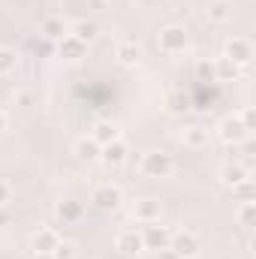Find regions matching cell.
<instances>
[{
  "label": "cell",
  "mask_w": 256,
  "mask_h": 259,
  "mask_svg": "<svg viewBox=\"0 0 256 259\" xmlns=\"http://www.w3.org/2000/svg\"><path fill=\"white\" fill-rule=\"evenodd\" d=\"M6 127H9V118H6V112H3V109H0V136H3V133H6Z\"/></svg>",
  "instance_id": "obj_33"
},
{
  "label": "cell",
  "mask_w": 256,
  "mask_h": 259,
  "mask_svg": "<svg viewBox=\"0 0 256 259\" xmlns=\"http://www.w3.org/2000/svg\"><path fill=\"white\" fill-rule=\"evenodd\" d=\"M52 259H75V247L69 241H61L55 250H52Z\"/></svg>",
  "instance_id": "obj_30"
},
{
  "label": "cell",
  "mask_w": 256,
  "mask_h": 259,
  "mask_svg": "<svg viewBox=\"0 0 256 259\" xmlns=\"http://www.w3.org/2000/svg\"><path fill=\"white\" fill-rule=\"evenodd\" d=\"M55 217H58L64 226L78 223V220L84 217V202H78V199H61V202L55 205Z\"/></svg>",
  "instance_id": "obj_13"
},
{
  "label": "cell",
  "mask_w": 256,
  "mask_h": 259,
  "mask_svg": "<svg viewBox=\"0 0 256 259\" xmlns=\"http://www.w3.org/2000/svg\"><path fill=\"white\" fill-rule=\"evenodd\" d=\"M58 244H61V235H58L55 229H36V232L30 235V253H33V256L52 253Z\"/></svg>",
  "instance_id": "obj_12"
},
{
  "label": "cell",
  "mask_w": 256,
  "mask_h": 259,
  "mask_svg": "<svg viewBox=\"0 0 256 259\" xmlns=\"http://www.w3.org/2000/svg\"><path fill=\"white\" fill-rule=\"evenodd\" d=\"M100 145L91 139V136H81V139H75V145H72V154L81 160V163H97L100 160Z\"/></svg>",
  "instance_id": "obj_17"
},
{
  "label": "cell",
  "mask_w": 256,
  "mask_h": 259,
  "mask_svg": "<svg viewBox=\"0 0 256 259\" xmlns=\"http://www.w3.org/2000/svg\"><path fill=\"white\" fill-rule=\"evenodd\" d=\"M115 250L124 253V256H139V253L145 250L142 232H139V229H121V232L115 235Z\"/></svg>",
  "instance_id": "obj_10"
},
{
  "label": "cell",
  "mask_w": 256,
  "mask_h": 259,
  "mask_svg": "<svg viewBox=\"0 0 256 259\" xmlns=\"http://www.w3.org/2000/svg\"><path fill=\"white\" fill-rule=\"evenodd\" d=\"M217 139H220L223 145H229V148H238L244 139H250V133H247L244 124L238 121V115H226V118L220 121V127H217Z\"/></svg>",
  "instance_id": "obj_5"
},
{
  "label": "cell",
  "mask_w": 256,
  "mask_h": 259,
  "mask_svg": "<svg viewBox=\"0 0 256 259\" xmlns=\"http://www.w3.org/2000/svg\"><path fill=\"white\" fill-rule=\"evenodd\" d=\"M9 199H12V187L0 178V208H6V205H9Z\"/></svg>",
  "instance_id": "obj_31"
},
{
  "label": "cell",
  "mask_w": 256,
  "mask_h": 259,
  "mask_svg": "<svg viewBox=\"0 0 256 259\" xmlns=\"http://www.w3.org/2000/svg\"><path fill=\"white\" fill-rule=\"evenodd\" d=\"M100 160H103L106 166H112V169L124 166V163L130 160V145L124 142V139H115V142L103 145V151H100Z\"/></svg>",
  "instance_id": "obj_11"
},
{
  "label": "cell",
  "mask_w": 256,
  "mask_h": 259,
  "mask_svg": "<svg viewBox=\"0 0 256 259\" xmlns=\"http://www.w3.org/2000/svg\"><path fill=\"white\" fill-rule=\"evenodd\" d=\"M9 223V211L6 208H0V226H6Z\"/></svg>",
  "instance_id": "obj_35"
},
{
  "label": "cell",
  "mask_w": 256,
  "mask_h": 259,
  "mask_svg": "<svg viewBox=\"0 0 256 259\" xmlns=\"http://www.w3.org/2000/svg\"><path fill=\"white\" fill-rule=\"evenodd\" d=\"M91 139L103 148V145H109V142L121 139V127H118L115 121H97V124H94V130H91Z\"/></svg>",
  "instance_id": "obj_20"
},
{
  "label": "cell",
  "mask_w": 256,
  "mask_h": 259,
  "mask_svg": "<svg viewBox=\"0 0 256 259\" xmlns=\"http://www.w3.org/2000/svg\"><path fill=\"white\" fill-rule=\"evenodd\" d=\"M211 64H214V81H235V78L244 72L241 66H235L232 61H226L223 55H220L217 61H211Z\"/></svg>",
  "instance_id": "obj_22"
},
{
  "label": "cell",
  "mask_w": 256,
  "mask_h": 259,
  "mask_svg": "<svg viewBox=\"0 0 256 259\" xmlns=\"http://www.w3.org/2000/svg\"><path fill=\"white\" fill-rule=\"evenodd\" d=\"M39 33H42V39L58 42V39H64L66 33H69V27L64 24V18H58V15H46L42 24H39Z\"/></svg>",
  "instance_id": "obj_16"
},
{
  "label": "cell",
  "mask_w": 256,
  "mask_h": 259,
  "mask_svg": "<svg viewBox=\"0 0 256 259\" xmlns=\"http://www.w3.org/2000/svg\"><path fill=\"white\" fill-rule=\"evenodd\" d=\"M160 259H181V256H178V253H172V250L166 247V250H160Z\"/></svg>",
  "instance_id": "obj_34"
},
{
  "label": "cell",
  "mask_w": 256,
  "mask_h": 259,
  "mask_svg": "<svg viewBox=\"0 0 256 259\" xmlns=\"http://www.w3.org/2000/svg\"><path fill=\"white\" fill-rule=\"evenodd\" d=\"M88 9H94V12H106V9H109V0H88Z\"/></svg>",
  "instance_id": "obj_32"
},
{
  "label": "cell",
  "mask_w": 256,
  "mask_h": 259,
  "mask_svg": "<svg viewBox=\"0 0 256 259\" xmlns=\"http://www.w3.org/2000/svg\"><path fill=\"white\" fill-rule=\"evenodd\" d=\"M181 145L184 148H190V151H202V148H208V142H211V133L208 127H202V124H190V127L181 130Z\"/></svg>",
  "instance_id": "obj_14"
},
{
  "label": "cell",
  "mask_w": 256,
  "mask_h": 259,
  "mask_svg": "<svg viewBox=\"0 0 256 259\" xmlns=\"http://www.w3.org/2000/svg\"><path fill=\"white\" fill-rule=\"evenodd\" d=\"M235 220H238V226H241L244 232H250L253 223H256V202H241L238 211H235Z\"/></svg>",
  "instance_id": "obj_23"
},
{
  "label": "cell",
  "mask_w": 256,
  "mask_h": 259,
  "mask_svg": "<svg viewBox=\"0 0 256 259\" xmlns=\"http://www.w3.org/2000/svg\"><path fill=\"white\" fill-rule=\"evenodd\" d=\"M15 66H18V55H15V49L0 46V78L12 75V72H15Z\"/></svg>",
  "instance_id": "obj_24"
},
{
  "label": "cell",
  "mask_w": 256,
  "mask_h": 259,
  "mask_svg": "<svg viewBox=\"0 0 256 259\" xmlns=\"http://www.w3.org/2000/svg\"><path fill=\"white\" fill-rule=\"evenodd\" d=\"M139 172H142L145 178H169V175L175 172V160H172V154L154 148V151H145V154H142Z\"/></svg>",
  "instance_id": "obj_2"
},
{
  "label": "cell",
  "mask_w": 256,
  "mask_h": 259,
  "mask_svg": "<svg viewBox=\"0 0 256 259\" xmlns=\"http://www.w3.org/2000/svg\"><path fill=\"white\" fill-rule=\"evenodd\" d=\"M232 15H235V6H232L229 0H208L205 18H208L211 24H226V21H232Z\"/></svg>",
  "instance_id": "obj_15"
},
{
  "label": "cell",
  "mask_w": 256,
  "mask_h": 259,
  "mask_svg": "<svg viewBox=\"0 0 256 259\" xmlns=\"http://www.w3.org/2000/svg\"><path fill=\"white\" fill-rule=\"evenodd\" d=\"M232 196H235L238 202H253V178L235 184V187H232Z\"/></svg>",
  "instance_id": "obj_25"
},
{
  "label": "cell",
  "mask_w": 256,
  "mask_h": 259,
  "mask_svg": "<svg viewBox=\"0 0 256 259\" xmlns=\"http://www.w3.org/2000/svg\"><path fill=\"white\" fill-rule=\"evenodd\" d=\"M142 244H145V250H166L169 247V241H172V229L169 226H163L160 220H154V223H142Z\"/></svg>",
  "instance_id": "obj_3"
},
{
  "label": "cell",
  "mask_w": 256,
  "mask_h": 259,
  "mask_svg": "<svg viewBox=\"0 0 256 259\" xmlns=\"http://www.w3.org/2000/svg\"><path fill=\"white\" fill-rule=\"evenodd\" d=\"M36 259H52V253H42V256H36Z\"/></svg>",
  "instance_id": "obj_36"
},
{
  "label": "cell",
  "mask_w": 256,
  "mask_h": 259,
  "mask_svg": "<svg viewBox=\"0 0 256 259\" xmlns=\"http://www.w3.org/2000/svg\"><path fill=\"white\" fill-rule=\"evenodd\" d=\"M157 46H160V52L169 55V58L184 55V52L190 49V30H187L184 24H166V27H160V33H157Z\"/></svg>",
  "instance_id": "obj_1"
},
{
  "label": "cell",
  "mask_w": 256,
  "mask_h": 259,
  "mask_svg": "<svg viewBox=\"0 0 256 259\" xmlns=\"http://www.w3.org/2000/svg\"><path fill=\"white\" fill-rule=\"evenodd\" d=\"M196 78L199 81H214V64H208V61H196Z\"/></svg>",
  "instance_id": "obj_29"
},
{
  "label": "cell",
  "mask_w": 256,
  "mask_h": 259,
  "mask_svg": "<svg viewBox=\"0 0 256 259\" xmlns=\"http://www.w3.org/2000/svg\"><path fill=\"white\" fill-rule=\"evenodd\" d=\"M223 58L244 69V66H250V61H253V42L247 36H229L226 46H223Z\"/></svg>",
  "instance_id": "obj_4"
},
{
  "label": "cell",
  "mask_w": 256,
  "mask_h": 259,
  "mask_svg": "<svg viewBox=\"0 0 256 259\" xmlns=\"http://www.w3.org/2000/svg\"><path fill=\"white\" fill-rule=\"evenodd\" d=\"M190 109V100L184 97V94H172L169 97V112L172 115H181V112H187Z\"/></svg>",
  "instance_id": "obj_26"
},
{
  "label": "cell",
  "mask_w": 256,
  "mask_h": 259,
  "mask_svg": "<svg viewBox=\"0 0 256 259\" xmlns=\"http://www.w3.org/2000/svg\"><path fill=\"white\" fill-rule=\"evenodd\" d=\"M69 33H72L75 39H81L84 46H91V42L100 36V24H97V21H88V18H81V21H75V24L69 27Z\"/></svg>",
  "instance_id": "obj_21"
},
{
  "label": "cell",
  "mask_w": 256,
  "mask_h": 259,
  "mask_svg": "<svg viewBox=\"0 0 256 259\" xmlns=\"http://www.w3.org/2000/svg\"><path fill=\"white\" fill-rule=\"evenodd\" d=\"M238 121L244 124V130H247V133H253V130H256V112L250 109V106H244V109L238 112Z\"/></svg>",
  "instance_id": "obj_28"
},
{
  "label": "cell",
  "mask_w": 256,
  "mask_h": 259,
  "mask_svg": "<svg viewBox=\"0 0 256 259\" xmlns=\"http://www.w3.org/2000/svg\"><path fill=\"white\" fill-rule=\"evenodd\" d=\"M12 103H15L18 109H33V103H36V100H33V94H30V91H15V94H12Z\"/></svg>",
  "instance_id": "obj_27"
},
{
  "label": "cell",
  "mask_w": 256,
  "mask_h": 259,
  "mask_svg": "<svg viewBox=\"0 0 256 259\" xmlns=\"http://www.w3.org/2000/svg\"><path fill=\"white\" fill-rule=\"evenodd\" d=\"M55 52H58V58L66 61V64H81V61L88 58V46H84L81 39H75L72 33H66L64 39L55 42Z\"/></svg>",
  "instance_id": "obj_8"
},
{
  "label": "cell",
  "mask_w": 256,
  "mask_h": 259,
  "mask_svg": "<svg viewBox=\"0 0 256 259\" xmlns=\"http://www.w3.org/2000/svg\"><path fill=\"white\" fill-rule=\"evenodd\" d=\"M130 214H133L136 223H154V220L163 217V202H160V199H151V196L136 199L133 208H130Z\"/></svg>",
  "instance_id": "obj_9"
},
{
  "label": "cell",
  "mask_w": 256,
  "mask_h": 259,
  "mask_svg": "<svg viewBox=\"0 0 256 259\" xmlns=\"http://www.w3.org/2000/svg\"><path fill=\"white\" fill-rule=\"evenodd\" d=\"M250 178V169L247 166H241V163H226L223 169H220V184L223 187H235V184H241V181H247Z\"/></svg>",
  "instance_id": "obj_18"
},
{
  "label": "cell",
  "mask_w": 256,
  "mask_h": 259,
  "mask_svg": "<svg viewBox=\"0 0 256 259\" xmlns=\"http://www.w3.org/2000/svg\"><path fill=\"white\" fill-rule=\"evenodd\" d=\"M115 58H118L121 66H136L139 61H142V49H139L136 39H121L118 49H115Z\"/></svg>",
  "instance_id": "obj_19"
},
{
  "label": "cell",
  "mask_w": 256,
  "mask_h": 259,
  "mask_svg": "<svg viewBox=\"0 0 256 259\" xmlns=\"http://www.w3.org/2000/svg\"><path fill=\"white\" fill-rule=\"evenodd\" d=\"M91 202H94L100 211H118L121 202H124V193H121L118 184H100V187H94Z\"/></svg>",
  "instance_id": "obj_7"
},
{
  "label": "cell",
  "mask_w": 256,
  "mask_h": 259,
  "mask_svg": "<svg viewBox=\"0 0 256 259\" xmlns=\"http://www.w3.org/2000/svg\"><path fill=\"white\" fill-rule=\"evenodd\" d=\"M169 250L178 253L181 259H196L199 253H202V241L196 238V232H190V229H184V232H172Z\"/></svg>",
  "instance_id": "obj_6"
}]
</instances>
